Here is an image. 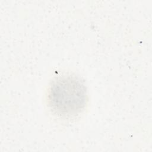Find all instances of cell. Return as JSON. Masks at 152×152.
Returning a JSON list of instances; mask_svg holds the SVG:
<instances>
[{"label":"cell","mask_w":152,"mask_h":152,"mask_svg":"<svg viewBox=\"0 0 152 152\" xmlns=\"http://www.w3.org/2000/svg\"><path fill=\"white\" fill-rule=\"evenodd\" d=\"M48 104L52 111L61 116L80 113L87 100L86 86L75 76H61L54 80L49 88Z\"/></svg>","instance_id":"obj_1"}]
</instances>
